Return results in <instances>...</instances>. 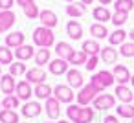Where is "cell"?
Returning <instances> with one entry per match:
<instances>
[{"label":"cell","instance_id":"obj_49","mask_svg":"<svg viewBox=\"0 0 134 123\" xmlns=\"http://www.w3.org/2000/svg\"><path fill=\"white\" fill-rule=\"evenodd\" d=\"M66 2H68V4H72V2H77V0H66Z\"/></svg>","mask_w":134,"mask_h":123},{"label":"cell","instance_id":"obj_44","mask_svg":"<svg viewBox=\"0 0 134 123\" xmlns=\"http://www.w3.org/2000/svg\"><path fill=\"white\" fill-rule=\"evenodd\" d=\"M97 2H99L101 6H105V8H107L108 4H112V0H97Z\"/></svg>","mask_w":134,"mask_h":123},{"label":"cell","instance_id":"obj_34","mask_svg":"<svg viewBox=\"0 0 134 123\" xmlns=\"http://www.w3.org/2000/svg\"><path fill=\"white\" fill-rule=\"evenodd\" d=\"M13 63V52L8 46H0V64H11Z\"/></svg>","mask_w":134,"mask_h":123},{"label":"cell","instance_id":"obj_40","mask_svg":"<svg viewBox=\"0 0 134 123\" xmlns=\"http://www.w3.org/2000/svg\"><path fill=\"white\" fill-rule=\"evenodd\" d=\"M97 64H99V55H92V57H88L85 68H86L88 72H94V70L97 68Z\"/></svg>","mask_w":134,"mask_h":123},{"label":"cell","instance_id":"obj_13","mask_svg":"<svg viewBox=\"0 0 134 123\" xmlns=\"http://www.w3.org/2000/svg\"><path fill=\"white\" fill-rule=\"evenodd\" d=\"M15 94H17L19 99H22V101H30V97L33 96L31 83H28V81H19V83H17V88H15Z\"/></svg>","mask_w":134,"mask_h":123},{"label":"cell","instance_id":"obj_4","mask_svg":"<svg viewBox=\"0 0 134 123\" xmlns=\"http://www.w3.org/2000/svg\"><path fill=\"white\" fill-rule=\"evenodd\" d=\"M99 94H101V92H99L92 83H88V85H85L83 88H79V92L75 94V97H77V103H79V105L88 107L90 103H94V99H96Z\"/></svg>","mask_w":134,"mask_h":123},{"label":"cell","instance_id":"obj_14","mask_svg":"<svg viewBox=\"0 0 134 123\" xmlns=\"http://www.w3.org/2000/svg\"><path fill=\"white\" fill-rule=\"evenodd\" d=\"M41 112H42V107H41V103H39V101H26V103H24V107H22V116H24V118H28V119L37 118Z\"/></svg>","mask_w":134,"mask_h":123},{"label":"cell","instance_id":"obj_9","mask_svg":"<svg viewBox=\"0 0 134 123\" xmlns=\"http://www.w3.org/2000/svg\"><path fill=\"white\" fill-rule=\"evenodd\" d=\"M66 79H68V86H72L74 90H75V88H83V86H85L83 74H81L77 68H70V70L66 72Z\"/></svg>","mask_w":134,"mask_h":123},{"label":"cell","instance_id":"obj_10","mask_svg":"<svg viewBox=\"0 0 134 123\" xmlns=\"http://www.w3.org/2000/svg\"><path fill=\"white\" fill-rule=\"evenodd\" d=\"M44 110H46L50 119H59V116H61V103L55 97H48L46 103H44Z\"/></svg>","mask_w":134,"mask_h":123},{"label":"cell","instance_id":"obj_45","mask_svg":"<svg viewBox=\"0 0 134 123\" xmlns=\"http://www.w3.org/2000/svg\"><path fill=\"white\" fill-rule=\"evenodd\" d=\"M79 2H83V4H85V6H90V4H92V2H94V0H79Z\"/></svg>","mask_w":134,"mask_h":123},{"label":"cell","instance_id":"obj_25","mask_svg":"<svg viewBox=\"0 0 134 123\" xmlns=\"http://www.w3.org/2000/svg\"><path fill=\"white\" fill-rule=\"evenodd\" d=\"M52 86L48 85V83H41V85H35V88H33V96L37 97V99H48V97H52Z\"/></svg>","mask_w":134,"mask_h":123},{"label":"cell","instance_id":"obj_21","mask_svg":"<svg viewBox=\"0 0 134 123\" xmlns=\"http://www.w3.org/2000/svg\"><path fill=\"white\" fill-rule=\"evenodd\" d=\"M15 57L19 59V61H30L31 57H35V50H33V46H30V44H22V46H19V48H15Z\"/></svg>","mask_w":134,"mask_h":123},{"label":"cell","instance_id":"obj_36","mask_svg":"<svg viewBox=\"0 0 134 123\" xmlns=\"http://www.w3.org/2000/svg\"><path fill=\"white\" fill-rule=\"evenodd\" d=\"M19 97L17 96H6L4 99H2V108H8V110H15V108H19Z\"/></svg>","mask_w":134,"mask_h":123},{"label":"cell","instance_id":"obj_43","mask_svg":"<svg viewBox=\"0 0 134 123\" xmlns=\"http://www.w3.org/2000/svg\"><path fill=\"white\" fill-rule=\"evenodd\" d=\"M15 2H17L22 9H24V8H28V6H31V4H35L33 0H15Z\"/></svg>","mask_w":134,"mask_h":123},{"label":"cell","instance_id":"obj_24","mask_svg":"<svg viewBox=\"0 0 134 123\" xmlns=\"http://www.w3.org/2000/svg\"><path fill=\"white\" fill-rule=\"evenodd\" d=\"M99 57L103 59V63L114 64V63L118 61V50H114V46H105V48H101Z\"/></svg>","mask_w":134,"mask_h":123},{"label":"cell","instance_id":"obj_7","mask_svg":"<svg viewBox=\"0 0 134 123\" xmlns=\"http://www.w3.org/2000/svg\"><path fill=\"white\" fill-rule=\"evenodd\" d=\"M112 75L118 81V85H127V83H130V77H132L130 72H129V68L125 64H116L112 68Z\"/></svg>","mask_w":134,"mask_h":123},{"label":"cell","instance_id":"obj_17","mask_svg":"<svg viewBox=\"0 0 134 123\" xmlns=\"http://www.w3.org/2000/svg\"><path fill=\"white\" fill-rule=\"evenodd\" d=\"M66 15L70 19H79V17H85L86 15V6L83 2H72L66 6Z\"/></svg>","mask_w":134,"mask_h":123},{"label":"cell","instance_id":"obj_38","mask_svg":"<svg viewBox=\"0 0 134 123\" xmlns=\"http://www.w3.org/2000/svg\"><path fill=\"white\" fill-rule=\"evenodd\" d=\"M119 55H123V57H127V59L134 57V42H132V41L123 42L121 48H119Z\"/></svg>","mask_w":134,"mask_h":123},{"label":"cell","instance_id":"obj_19","mask_svg":"<svg viewBox=\"0 0 134 123\" xmlns=\"http://www.w3.org/2000/svg\"><path fill=\"white\" fill-rule=\"evenodd\" d=\"M75 50L72 48V44H68V42H64V41H59L57 44H55V53H57V57L59 59H64V61H68L70 57H72V53H74Z\"/></svg>","mask_w":134,"mask_h":123},{"label":"cell","instance_id":"obj_37","mask_svg":"<svg viewBox=\"0 0 134 123\" xmlns=\"http://www.w3.org/2000/svg\"><path fill=\"white\" fill-rule=\"evenodd\" d=\"M129 20V13H125V11H114V15H112V24L118 28V26H123L125 22Z\"/></svg>","mask_w":134,"mask_h":123},{"label":"cell","instance_id":"obj_47","mask_svg":"<svg viewBox=\"0 0 134 123\" xmlns=\"http://www.w3.org/2000/svg\"><path fill=\"white\" fill-rule=\"evenodd\" d=\"M59 123H70V121H64V119H59Z\"/></svg>","mask_w":134,"mask_h":123},{"label":"cell","instance_id":"obj_39","mask_svg":"<svg viewBox=\"0 0 134 123\" xmlns=\"http://www.w3.org/2000/svg\"><path fill=\"white\" fill-rule=\"evenodd\" d=\"M24 15H26L30 20H33V19H39V15H41V9H39V6H37V4H31V6L24 8Z\"/></svg>","mask_w":134,"mask_h":123},{"label":"cell","instance_id":"obj_50","mask_svg":"<svg viewBox=\"0 0 134 123\" xmlns=\"http://www.w3.org/2000/svg\"><path fill=\"white\" fill-rule=\"evenodd\" d=\"M0 77H2V64H0Z\"/></svg>","mask_w":134,"mask_h":123},{"label":"cell","instance_id":"obj_28","mask_svg":"<svg viewBox=\"0 0 134 123\" xmlns=\"http://www.w3.org/2000/svg\"><path fill=\"white\" fill-rule=\"evenodd\" d=\"M127 37H129L127 31H123L121 28H116V31H112V33L108 35V42H110V46H118V44L121 46Z\"/></svg>","mask_w":134,"mask_h":123},{"label":"cell","instance_id":"obj_48","mask_svg":"<svg viewBox=\"0 0 134 123\" xmlns=\"http://www.w3.org/2000/svg\"><path fill=\"white\" fill-rule=\"evenodd\" d=\"M130 83H132V86H134V75H132V77H130Z\"/></svg>","mask_w":134,"mask_h":123},{"label":"cell","instance_id":"obj_15","mask_svg":"<svg viewBox=\"0 0 134 123\" xmlns=\"http://www.w3.org/2000/svg\"><path fill=\"white\" fill-rule=\"evenodd\" d=\"M15 22H17V15L13 11H0V33L11 30Z\"/></svg>","mask_w":134,"mask_h":123},{"label":"cell","instance_id":"obj_35","mask_svg":"<svg viewBox=\"0 0 134 123\" xmlns=\"http://www.w3.org/2000/svg\"><path fill=\"white\" fill-rule=\"evenodd\" d=\"M28 70H26V64L22 63V61H17V63H11L9 64V74L13 75V77H19V75H22V74H26Z\"/></svg>","mask_w":134,"mask_h":123},{"label":"cell","instance_id":"obj_8","mask_svg":"<svg viewBox=\"0 0 134 123\" xmlns=\"http://www.w3.org/2000/svg\"><path fill=\"white\" fill-rule=\"evenodd\" d=\"M26 81H28V83H33V85L46 83V70H42L41 66L30 68V70L26 72Z\"/></svg>","mask_w":134,"mask_h":123},{"label":"cell","instance_id":"obj_20","mask_svg":"<svg viewBox=\"0 0 134 123\" xmlns=\"http://www.w3.org/2000/svg\"><path fill=\"white\" fill-rule=\"evenodd\" d=\"M92 17H94V20H96V22H101V24H105V22L112 20V13H110L105 6H96V8H94V11H92Z\"/></svg>","mask_w":134,"mask_h":123},{"label":"cell","instance_id":"obj_5","mask_svg":"<svg viewBox=\"0 0 134 123\" xmlns=\"http://www.w3.org/2000/svg\"><path fill=\"white\" fill-rule=\"evenodd\" d=\"M74 88L68 86V85H57L53 88V97L59 101V103H72L74 101Z\"/></svg>","mask_w":134,"mask_h":123},{"label":"cell","instance_id":"obj_12","mask_svg":"<svg viewBox=\"0 0 134 123\" xmlns=\"http://www.w3.org/2000/svg\"><path fill=\"white\" fill-rule=\"evenodd\" d=\"M66 35L72 41H79L83 37V26H81V22L75 20V19L68 20V24H66Z\"/></svg>","mask_w":134,"mask_h":123},{"label":"cell","instance_id":"obj_41","mask_svg":"<svg viewBox=\"0 0 134 123\" xmlns=\"http://www.w3.org/2000/svg\"><path fill=\"white\" fill-rule=\"evenodd\" d=\"M15 0H0V11H11Z\"/></svg>","mask_w":134,"mask_h":123},{"label":"cell","instance_id":"obj_16","mask_svg":"<svg viewBox=\"0 0 134 123\" xmlns=\"http://www.w3.org/2000/svg\"><path fill=\"white\" fill-rule=\"evenodd\" d=\"M17 88V83H15V77L11 74H6L0 77V90H2L6 96H11Z\"/></svg>","mask_w":134,"mask_h":123},{"label":"cell","instance_id":"obj_31","mask_svg":"<svg viewBox=\"0 0 134 123\" xmlns=\"http://www.w3.org/2000/svg\"><path fill=\"white\" fill-rule=\"evenodd\" d=\"M0 123H19V114L15 110L2 108L0 110Z\"/></svg>","mask_w":134,"mask_h":123},{"label":"cell","instance_id":"obj_22","mask_svg":"<svg viewBox=\"0 0 134 123\" xmlns=\"http://www.w3.org/2000/svg\"><path fill=\"white\" fill-rule=\"evenodd\" d=\"M114 94H116V97H118L121 103H130V101H134V94H132V90H130L127 85H118Z\"/></svg>","mask_w":134,"mask_h":123},{"label":"cell","instance_id":"obj_51","mask_svg":"<svg viewBox=\"0 0 134 123\" xmlns=\"http://www.w3.org/2000/svg\"><path fill=\"white\" fill-rule=\"evenodd\" d=\"M0 107H2V103H0Z\"/></svg>","mask_w":134,"mask_h":123},{"label":"cell","instance_id":"obj_29","mask_svg":"<svg viewBox=\"0 0 134 123\" xmlns=\"http://www.w3.org/2000/svg\"><path fill=\"white\" fill-rule=\"evenodd\" d=\"M35 64L37 66H44V64H50V48H41V50H37V53H35Z\"/></svg>","mask_w":134,"mask_h":123},{"label":"cell","instance_id":"obj_32","mask_svg":"<svg viewBox=\"0 0 134 123\" xmlns=\"http://www.w3.org/2000/svg\"><path fill=\"white\" fill-rule=\"evenodd\" d=\"M86 61H88V59H86V53H85L83 50L74 52V53H72V57L68 59V63H70V64H74V68H75V66H81V64H86Z\"/></svg>","mask_w":134,"mask_h":123},{"label":"cell","instance_id":"obj_52","mask_svg":"<svg viewBox=\"0 0 134 123\" xmlns=\"http://www.w3.org/2000/svg\"><path fill=\"white\" fill-rule=\"evenodd\" d=\"M132 121H134V119H132Z\"/></svg>","mask_w":134,"mask_h":123},{"label":"cell","instance_id":"obj_2","mask_svg":"<svg viewBox=\"0 0 134 123\" xmlns=\"http://www.w3.org/2000/svg\"><path fill=\"white\" fill-rule=\"evenodd\" d=\"M33 42L39 48H52L55 44V33H53V30L44 28V26H39L33 31Z\"/></svg>","mask_w":134,"mask_h":123},{"label":"cell","instance_id":"obj_3","mask_svg":"<svg viewBox=\"0 0 134 123\" xmlns=\"http://www.w3.org/2000/svg\"><path fill=\"white\" fill-rule=\"evenodd\" d=\"M90 83L103 94L105 92V88H108V86H112L114 83H116V79H114V75H112V72H108V70H101V72H97V74H94L92 75V79H90Z\"/></svg>","mask_w":134,"mask_h":123},{"label":"cell","instance_id":"obj_46","mask_svg":"<svg viewBox=\"0 0 134 123\" xmlns=\"http://www.w3.org/2000/svg\"><path fill=\"white\" fill-rule=\"evenodd\" d=\"M129 37H130V41H132V42H134V28H132V30H130V33H129Z\"/></svg>","mask_w":134,"mask_h":123},{"label":"cell","instance_id":"obj_23","mask_svg":"<svg viewBox=\"0 0 134 123\" xmlns=\"http://www.w3.org/2000/svg\"><path fill=\"white\" fill-rule=\"evenodd\" d=\"M24 33L22 31H11L9 35H6V46L8 48H19L24 44Z\"/></svg>","mask_w":134,"mask_h":123},{"label":"cell","instance_id":"obj_1","mask_svg":"<svg viewBox=\"0 0 134 123\" xmlns=\"http://www.w3.org/2000/svg\"><path fill=\"white\" fill-rule=\"evenodd\" d=\"M66 116L70 121L74 123H90L94 119V108L90 107H83V105H68L66 108Z\"/></svg>","mask_w":134,"mask_h":123},{"label":"cell","instance_id":"obj_42","mask_svg":"<svg viewBox=\"0 0 134 123\" xmlns=\"http://www.w3.org/2000/svg\"><path fill=\"white\" fill-rule=\"evenodd\" d=\"M103 123H119V118H118V116H112V114H108V116H105Z\"/></svg>","mask_w":134,"mask_h":123},{"label":"cell","instance_id":"obj_18","mask_svg":"<svg viewBox=\"0 0 134 123\" xmlns=\"http://www.w3.org/2000/svg\"><path fill=\"white\" fill-rule=\"evenodd\" d=\"M68 61H64V59H53V61H50V64H48V68H50V72L53 74V75H63V74H66L70 68H68Z\"/></svg>","mask_w":134,"mask_h":123},{"label":"cell","instance_id":"obj_30","mask_svg":"<svg viewBox=\"0 0 134 123\" xmlns=\"http://www.w3.org/2000/svg\"><path fill=\"white\" fill-rule=\"evenodd\" d=\"M118 118H125V119H134V107L130 103H121L118 108Z\"/></svg>","mask_w":134,"mask_h":123},{"label":"cell","instance_id":"obj_33","mask_svg":"<svg viewBox=\"0 0 134 123\" xmlns=\"http://www.w3.org/2000/svg\"><path fill=\"white\" fill-rule=\"evenodd\" d=\"M132 8H134V0H116V2H114V9H116V11L130 13Z\"/></svg>","mask_w":134,"mask_h":123},{"label":"cell","instance_id":"obj_6","mask_svg":"<svg viewBox=\"0 0 134 123\" xmlns=\"http://www.w3.org/2000/svg\"><path fill=\"white\" fill-rule=\"evenodd\" d=\"M114 105H116V96H112V94L103 92L94 99V108H97V110H110V108H114Z\"/></svg>","mask_w":134,"mask_h":123},{"label":"cell","instance_id":"obj_27","mask_svg":"<svg viewBox=\"0 0 134 123\" xmlns=\"http://www.w3.org/2000/svg\"><path fill=\"white\" fill-rule=\"evenodd\" d=\"M90 35H92L96 41H99V39L108 37V30H107L105 24H101V22H94V24L90 26Z\"/></svg>","mask_w":134,"mask_h":123},{"label":"cell","instance_id":"obj_11","mask_svg":"<svg viewBox=\"0 0 134 123\" xmlns=\"http://www.w3.org/2000/svg\"><path fill=\"white\" fill-rule=\"evenodd\" d=\"M39 19H41L42 26H44V28H50V30H53V28L59 24V19H57L55 11H52V9H42L41 15H39Z\"/></svg>","mask_w":134,"mask_h":123},{"label":"cell","instance_id":"obj_26","mask_svg":"<svg viewBox=\"0 0 134 123\" xmlns=\"http://www.w3.org/2000/svg\"><path fill=\"white\" fill-rule=\"evenodd\" d=\"M88 57H92V55H99V52H101V46H99V42L96 41V39H88V41H85L83 42V48H81Z\"/></svg>","mask_w":134,"mask_h":123}]
</instances>
